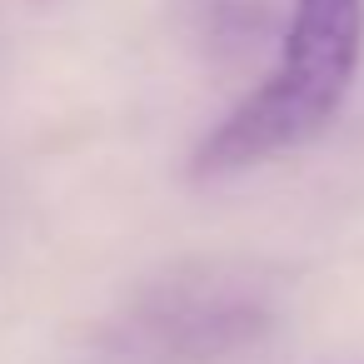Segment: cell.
<instances>
[{"label":"cell","mask_w":364,"mask_h":364,"mask_svg":"<svg viewBox=\"0 0 364 364\" xmlns=\"http://www.w3.org/2000/svg\"><path fill=\"white\" fill-rule=\"evenodd\" d=\"M359 60H364V0H294L274 65L195 145L190 175L220 180L324 135L354 90Z\"/></svg>","instance_id":"obj_1"},{"label":"cell","mask_w":364,"mask_h":364,"mask_svg":"<svg viewBox=\"0 0 364 364\" xmlns=\"http://www.w3.org/2000/svg\"><path fill=\"white\" fill-rule=\"evenodd\" d=\"M269 324V294L259 279H250V269L190 264L130 304L120 344L140 364H215L250 349Z\"/></svg>","instance_id":"obj_2"}]
</instances>
